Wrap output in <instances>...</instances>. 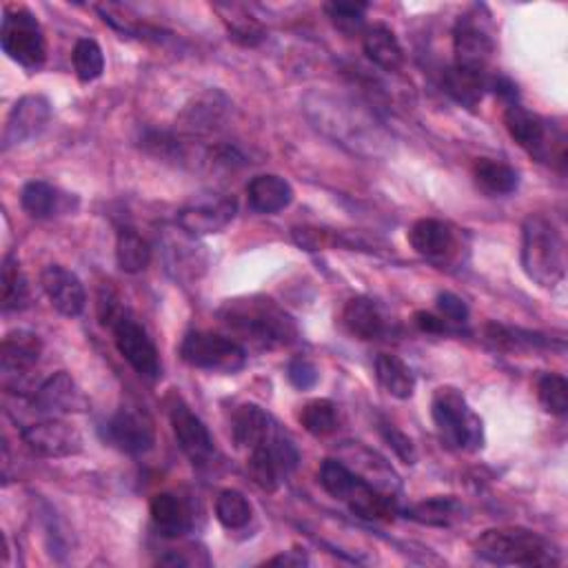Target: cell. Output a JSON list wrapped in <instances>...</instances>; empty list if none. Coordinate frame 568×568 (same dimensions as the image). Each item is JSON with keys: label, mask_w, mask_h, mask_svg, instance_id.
Returning a JSON list of instances; mask_svg holds the SVG:
<instances>
[{"label": "cell", "mask_w": 568, "mask_h": 568, "mask_svg": "<svg viewBox=\"0 0 568 568\" xmlns=\"http://www.w3.org/2000/svg\"><path fill=\"white\" fill-rule=\"evenodd\" d=\"M305 114L323 136L356 156L382 158L391 151V134L360 101L332 92H312L305 98Z\"/></svg>", "instance_id": "cell-1"}, {"label": "cell", "mask_w": 568, "mask_h": 568, "mask_svg": "<svg viewBox=\"0 0 568 568\" xmlns=\"http://www.w3.org/2000/svg\"><path fill=\"white\" fill-rule=\"evenodd\" d=\"M218 318L233 336L253 349H282L298 343V325L275 301L266 296H246L227 301Z\"/></svg>", "instance_id": "cell-2"}, {"label": "cell", "mask_w": 568, "mask_h": 568, "mask_svg": "<svg viewBox=\"0 0 568 568\" xmlns=\"http://www.w3.org/2000/svg\"><path fill=\"white\" fill-rule=\"evenodd\" d=\"M522 266L544 290L557 287L566 275V244L546 215L533 213L522 227Z\"/></svg>", "instance_id": "cell-3"}, {"label": "cell", "mask_w": 568, "mask_h": 568, "mask_svg": "<svg viewBox=\"0 0 568 568\" xmlns=\"http://www.w3.org/2000/svg\"><path fill=\"white\" fill-rule=\"evenodd\" d=\"M475 553L497 566H557L555 546L528 528H491L475 541Z\"/></svg>", "instance_id": "cell-4"}, {"label": "cell", "mask_w": 568, "mask_h": 568, "mask_svg": "<svg viewBox=\"0 0 568 568\" xmlns=\"http://www.w3.org/2000/svg\"><path fill=\"white\" fill-rule=\"evenodd\" d=\"M431 416L442 440L457 451H477L484 444L480 416L455 387H440L431 400Z\"/></svg>", "instance_id": "cell-5"}, {"label": "cell", "mask_w": 568, "mask_h": 568, "mask_svg": "<svg viewBox=\"0 0 568 568\" xmlns=\"http://www.w3.org/2000/svg\"><path fill=\"white\" fill-rule=\"evenodd\" d=\"M0 48L23 70L39 72L48 61V41L39 19L25 8H8L0 25Z\"/></svg>", "instance_id": "cell-6"}, {"label": "cell", "mask_w": 568, "mask_h": 568, "mask_svg": "<svg viewBox=\"0 0 568 568\" xmlns=\"http://www.w3.org/2000/svg\"><path fill=\"white\" fill-rule=\"evenodd\" d=\"M504 127L508 136L535 160L546 165L564 167L566 162V138L564 134H553L548 123L524 109L519 103L508 105L504 112Z\"/></svg>", "instance_id": "cell-7"}, {"label": "cell", "mask_w": 568, "mask_h": 568, "mask_svg": "<svg viewBox=\"0 0 568 568\" xmlns=\"http://www.w3.org/2000/svg\"><path fill=\"white\" fill-rule=\"evenodd\" d=\"M298 460L301 453L294 440L275 424L271 435L249 451L246 469L262 491L275 493L280 484L298 466Z\"/></svg>", "instance_id": "cell-8"}, {"label": "cell", "mask_w": 568, "mask_h": 568, "mask_svg": "<svg viewBox=\"0 0 568 568\" xmlns=\"http://www.w3.org/2000/svg\"><path fill=\"white\" fill-rule=\"evenodd\" d=\"M180 358L202 371L238 374L246 365V349L227 336L211 332H191L180 345Z\"/></svg>", "instance_id": "cell-9"}, {"label": "cell", "mask_w": 568, "mask_h": 568, "mask_svg": "<svg viewBox=\"0 0 568 568\" xmlns=\"http://www.w3.org/2000/svg\"><path fill=\"white\" fill-rule=\"evenodd\" d=\"M107 325L114 329L118 354L132 365V369L151 382L158 380L162 376L160 354L145 327L123 309Z\"/></svg>", "instance_id": "cell-10"}, {"label": "cell", "mask_w": 568, "mask_h": 568, "mask_svg": "<svg viewBox=\"0 0 568 568\" xmlns=\"http://www.w3.org/2000/svg\"><path fill=\"white\" fill-rule=\"evenodd\" d=\"M480 12L482 8H473L469 14L460 17L453 30V52L455 65L488 72V61L495 52V41L486 23L488 17H482Z\"/></svg>", "instance_id": "cell-11"}, {"label": "cell", "mask_w": 568, "mask_h": 568, "mask_svg": "<svg viewBox=\"0 0 568 568\" xmlns=\"http://www.w3.org/2000/svg\"><path fill=\"white\" fill-rule=\"evenodd\" d=\"M105 438L123 453L143 455L156 444V427L145 409L136 404H125L105 424Z\"/></svg>", "instance_id": "cell-12"}, {"label": "cell", "mask_w": 568, "mask_h": 568, "mask_svg": "<svg viewBox=\"0 0 568 568\" xmlns=\"http://www.w3.org/2000/svg\"><path fill=\"white\" fill-rule=\"evenodd\" d=\"M43 343L36 334L12 332L0 345V376L8 391H23L32 369L39 365Z\"/></svg>", "instance_id": "cell-13"}, {"label": "cell", "mask_w": 568, "mask_h": 568, "mask_svg": "<svg viewBox=\"0 0 568 568\" xmlns=\"http://www.w3.org/2000/svg\"><path fill=\"white\" fill-rule=\"evenodd\" d=\"M23 442L32 453L50 460L72 457L83 451L81 431L72 422H65L59 418H48L43 422H34L25 427Z\"/></svg>", "instance_id": "cell-14"}, {"label": "cell", "mask_w": 568, "mask_h": 568, "mask_svg": "<svg viewBox=\"0 0 568 568\" xmlns=\"http://www.w3.org/2000/svg\"><path fill=\"white\" fill-rule=\"evenodd\" d=\"M169 418L178 446L191 460V464L198 469L209 466L215 457V444L204 422L182 400H176L171 404Z\"/></svg>", "instance_id": "cell-15"}, {"label": "cell", "mask_w": 568, "mask_h": 568, "mask_svg": "<svg viewBox=\"0 0 568 568\" xmlns=\"http://www.w3.org/2000/svg\"><path fill=\"white\" fill-rule=\"evenodd\" d=\"M52 120V105L45 96H23L10 112L6 134H3V149L10 151L28 140L39 138Z\"/></svg>", "instance_id": "cell-16"}, {"label": "cell", "mask_w": 568, "mask_h": 568, "mask_svg": "<svg viewBox=\"0 0 568 568\" xmlns=\"http://www.w3.org/2000/svg\"><path fill=\"white\" fill-rule=\"evenodd\" d=\"M238 213V204L233 198L218 196V198H204L198 202L187 204L178 211V227L187 235H211L224 231Z\"/></svg>", "instance_id": "cell-17"}, {"label": "cell", "mask_w": 568, "mask_h": 568, "mask_svg": "<svg viewBox=\"0 0 568 568\" xmlns=\"http://www.w3.org/2000/svg\"><path fill=\"white\" fill-rule=\"evenodd\" d=\"M229 107H231L229 98L218 90H209L196 96L191 103L185 105L182 114L178 116L180 134L191 138H202L218 132L227 120Z\"/></svg>", "instance_id": "cell-18"}, {"label": "cell", "mask_w": 568, "mask_h": 568, "mask_svg": "<svg viewBox=\"0 0 568 568\" xmlns=\"http://www.w3.org/2000/svg\"><path fill=\"white\" fill-rule=\"evenodd\" d=\"M43 290L52 303V307L65 316V318H78L85 312L87 305V294L81 277L65 269L63 264H50L45 266L43 275Z\"/></svg>", "instance_id": "cell-19"}, {"label": "cell", "mask_w": 568, "mask_h": 568, "mask_svg": "<svg viewBox=\"0 0 568 568\" xmlns=\"http://www.w3.org/2000/svg\"><path fill=\"white\" fill-rule=\"evenodd\" d=\"M32 404L39 413H83L90 409V400L76 380L67 371H59L48 378L32 396Z\"/></svg>", "instance_id": "cell-20"}, {"label": "cell", "mask_w": 568, "mask_h": 568, "mask_svg": "<svg viewBox=\"0 0 568 568\" xmlns=\"http://www.w3.org/2000/svg\"><path fill=\"white\" fill-rule=\"evenodd\" d=\"M409 242L418 255L433 262H446L457 249L453 229L433 218L418 220L409 231Z\"/></svg>", "instance_id": "cell-21"}, {"label": "cell", "mask_w": 568, "mask_h": 568, "mask_svg": "<svg viewBox=\"0 0 568 568\" xmlns=\"http://www.w3.org/2000/svg\"><path fill=\"white\" fill-rule=\"evenodd\" d=\"M343 323L354 338L365 343L380 340L389 334V323L378 303H374L371 298H351L345 305Z\"/></svg>", "instance_id": "cell-22"}, {"label": "cell", "mask_w": 568, "mask_h": 568, "mask_svg": "<svg viewBox=\"0 0 568 568\" xmlns=\"http://www.w3.org/2000/svg\"><path fill=\"white\" fill-rule=\"evenodd\" d=\"M246 200L257 213H277L294 202V187L275 173H262L249 180Z\"/></svg>", "instance_id": "cell-23"}, {"label": "cell", "mask_w": 568, "mask_h": 568, "mask_svg": "<svg viewBox=\"0 0 568 568\" xmlns=\"http://www.w3.org/2000/svg\"><path fill=\"white\" fill-rule=\"evenodd\" d=\"M488 83H491V74L486 70L462 67L455 63L444 72V78H442L444 92L466 109H475L480 105V101L488 90Z\"/></svg>", "instance_id": "cell-24"}, {"label": "cell", "mask_w": 568, "mask_h": 568, "mask_svg": "<svg viewBox=\"0 0 568 568\" xmlns=\"http://www.w3.org/2000/svg\"><path fill=\"white\" fill-rule=\"evenodd\" d=\"M273 429H275V422L257 404L238 407L233 413V420H231L233 440L240 449H246V451L262 444L271 435Z\"/></svg>", "instance_id": "cell-25"}, {"label": "cell", "mask_w": 568, "mask_h": 568, "mask_svg": "<svg viewBox=\"0 0 568 568\" xmlns=\"http://www.w3.org/2000/svg\"><path fill=\"white\" fill-rule=\"evenodd\" d=\"M151 522L165 537H180L191 530V513L187 504L173 493H158L149 504Z\"/></svg>", "instance_id": "cell-26"}, {"label": "cell", "mask_w": 568, "mask_h": 568, "mask_svg": "<svg viewBox=\"0 0 568 568\" xmlns=\"http://www.w3.org/2000/svg\"><path fill=\"white\" fill-rule=\"evenodd\" d=\"M362 50L367 59L385 70V72H398L404 65V52L396 36V32L387 25H374L365 32Z\"/></svg>", "instance_id": "cell-27"}, {"label": "cell", "mask_w": 568, "mask_h": 568, "mask_svg": "<svg viewBox=\"0 0 568 568\" xmlns=\"http://www.w3.org/2000/svg\"><path fill=\"white\" fill-rule=\"evenodd\" d=\"M21 204L32 218L45 220L70 211V196L45 180H32L23 187Z\"/></svg>", "instance_id": "cell-28"}, {"label": "cell", "mask_w": 568, "mask_h": 568, "mask_svg": "<svg viewBox=\"0 0 568 568\" xmlns=\"http://www.w3.org/2000/svg\"><path fill=\"white\" fill-rule=\"evenodd\" d=\"M215 12L222 17L227 34L233 43L242 48H257L266 39L264 25L255 17H251V12L244 6L220 3L215 6Z\"/></svg>", "instance_id": "cell-29"}, {"label": "cell", "mask_w": 568, "mask_h": 568, "mask_svg": "<svg viewBox=\"0 0 568 568\" xmlns=\"http://www.w3.org/2000/svg\"><path fill=\"white\" fill-rule=\"evenodd\" d=\"M376 378L380 387L398 400H409L416 393V376L411 367L398 356L380 354L376 358Z\"/></svg>", "instance_id": "cell-30"}, {"label": "cell", "mask_w": 568, "mask_h": 568, "mask_svg": "<svg viewBox=\"0 0 568 568\" xmlns=\"http://www.w3.org/2000/svg\"><path fill=\"white\" fill-rule=\"evenodd\" d=\"M473 176L477 187L488 196H508L519 187V173L511 165L493 158H477Z\"/></svg>", "instance_id": "cell-31"}, {"label": "cell", "mask_w": 568, "mask_h": 568, "mask_svg": "<svg viewBox=\"0 0 568 568\" xmlns=\"http://www.w3.org/2000/svg\"><path fill=\"white\" fill-rule=\"evenodd\" d=\"M0 282H3V312H23L30 307V282L17 255H6Z\"/></svg>", "instance_id": "cell-32"}, {"label": "cell", "mask_w": 568, "mask_h": 568, "mask_svg": "<svg viewBox=\"0 0 568 568\" xmlns=\"http://www.w3.org/2000/svg\"><path fill=\"white\" fill-rule=\"evenodd\" d=\"M116 260L125 273H140L151 262V246L134 229H120L116 240Z\"/></svg>", "instance_id": "cell-33"}, {"label": "cell", "mask_w": 568, "mask_h": 568, "mask_svg": "<svg viewBox=\"0 0 568 568\" xmlns=\"http://www.w3.org/2000/svg\"><path fill=\"white\" fill-rule=\"evenodd\" d=\"M462 504L453 497H433L407 511V517L427 526H451L462 515Z\"/></svg>", "instance_id": "cell-34"}, {"label": "cell", "mask_w": 568, "mask_h": 568, "mask_svg": "<svg viewBox=\"0 0 568 568\" xmlns=\"http://www.w3.org/2000/svg\"><path fill=\"white\" fill-rule=\"evenodd\" d=\"M253 508L244 493L235 488H227L215 499V517L229 530H240L251 522Z\"/></svg>", "instance_id": "cell-35"}, {"label": "cell", "mask_w": 568, "mask_h": 568, "mask_svg": "<svg viewBox=\"0 0 568 568\" xmlns=\"http://www.w3.org/2000/svg\"><path fill=\"white\" fill-rule=\"evenodd\" d=\"M301 424L316 438L338 431V407L332 400H312L301 411Z\"/></svg>", "instance_id": "cell-36"}, {"label": "cell", "mask_w": 568, "mask_h": 568, "mask_svg": "<svg viewBox=\"0 0 568 568\" xmlns=\"http://www.w3.org/2000/svg\"><path fill=\"white\" fill-rule=\"evenodd\" d=\"M74 72L81 83L98 81L105 72V54L94 39H81L72 54Z\"/></svg>", "instance_id": "cell-37"}, {"label": "cell", "mask_w": 568, "mask_h": 568, "mask_svg": "<svg viewBox=\"0 0 568 568\" xmlns=\"http://www.w3.org/2000/svg\"><path fill=\"white\" fill-rule=\"evenodd\" d=\"M537 398L541 407L553 416H566L568 411V382L559 374H544L537 380Z\"/></svg>", "instance_id": "cell-38"}, {"label": "cell", "mask_w": 568, "mask_h": 568, "mask_svg": "<svg viewBox=\"0 0 568 568\" xmlns=\"http://www.w3.org/2000/svg\"><path fill=\"white\" fill-rule=\"evenodd\" d=\"M369 6L367 3H329L325 6L327 17L347 36L360 34L365 30V17H367Z\"/></svg>", "instance_id": "cell-39"}, {"label": "cell", "mask_w": 568, "mask_h": 568, "mask_svg": "<svg viewBox=\"0 0 568 568\" xmlns=\"http://www.w3.org/2000/svg\"><path fill=\"white\" fill-rule=\"evenodd\" d=\"M318 480L323 484V488L336 497V499H345L347 491L351 488L354 480H356V473L343 464L340 460H325L323 466H320V473H318Z\"/></svg>", "instance_id": "cell-40"}, {"label": "cell", "mask_w": 568, "mask_h": 568, "mask_svg": "<svg viewBox=\"0 0 568 568\" xmlns=\"http://www.w3.org/2000/svg\"><path fill=\"white\" fill-rule=\"evenodd\" d=\"M380 433H382L385 442L396 451V455H398L404 464H416L418 451H416L413 440H411L407 433H402L396 424H389V422H382Z\"/></svg>", "instance_id": "cell-41"}, {"label": "cell", "mask_w": 568, "mask_h": 568, "mask_svg": "<svg viewBox=\"0 0 568 568\" xmlns=\"http://www.w3.org/2000/svg\"><path fill=\"white\" fill-rule=\"evenodd\" d=\"M287 376H290V382L301 389V391H309L318 385L320 380V371L318 367L309 360V358H294L290 362V369H287Z\"/></svg>", "instance_id": "cell-42"}, {"label": "cell", "mask_w": 568, "mask_h": 568, "mask_svg": "<svg viewBox=\"0 0 568 568\" xmlns=\"http://www.w3.org/2000/svg\"><path fill=\"white\" fill-rule=\"evenodd\" d=\"M438 309H440L442 318H446L453 325H464L469 320L466 303L451 292H444L438 296Z\"/></svg>", "instance_id": "cell-43"}, {"label": "cell", "mask_w": 568, "mask_h": 568, "mask_svg": "<svg viewBox=\"0 0 568 568\" xmlns=\"http://www.w3.org/2000/svg\"><path fill=\"white\" fill-rule=\"evenodd\" d=\"M488 90H493L508 105H517V85L511 78H506V76H491Z\"/></svg>", "instance_id": "cell-44"}, {"label": "cell", "mask_w": 568, "mask_h": 568, "mask_svg": "<svg viewBox=\"0 0 568 568\" xmlns=\"http://www.w3.org/2000/svg\"><path fill=\"white\" fill-rule=\"evenodd\" d=\"M416 327L424 334H444L446 332V323L433 314L427 312H418L416 314Z\"/></svg>", "instance_id": "cell-45"}, {"label": "cell", "mask_w": 568, "mask_h": 568, "mask_svg": "<svg viewBox=\"0 0 568 568\" xmlns=\"http://www.w3.org/2000/svg\"><path fill=\"white\" fill-rule=\"evenodd\" d=\"M269 566H307L309 557L303 550H287L266 559Z\"/></svg>", "instance_id": "cell-46"}]
</instances>
